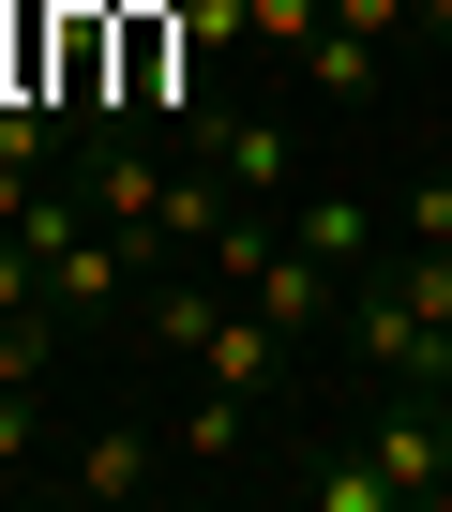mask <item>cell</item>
Segmentation results:
<instances>
[{"mask_svg": "<svg viewBox=\"0 0 452 512\" xmlns=\"http://www.w3.org/2000/svg\"><path fill=\"white\" fill-rule=\"evenodd\" d=\"M302 256H332V272L362 287V272H377L392 241H377V211H362V196H302Z\"/></svg>", "mask_w": 452, "mask_h": 512, "instance_id": "3957f363", "label": "cell"}, {"mask_svg": "<svg viewBox=\"0 0 452 512\" xmlns=\"http://www.w3.org/2000/svg\"><path fill=\"white\" fill-rule=\"evenodd\" d=\"M166 467H181V452H166V437H151V422H91V437H76V467H61V482H76V497H151V482H166Z\"/></svg>", "mask_w": 452, "mask_h": 512, "instance_id": "6da1fadb", "label": "cell"}, {"mask_svg": "<svg viewBox=\"0 0 452 512\" xmlns=\"http://www.w3.org/2000/svg\"><path fill=\"white\" fill-rule=\"evenodd\" d=\"M257 407H272V392H226V377H196V392H181V422H166V452H181V467H226V452L257 437Z\"/></svg>", "mask_w": 452, "mask_h": 512, "instance_id": "7a4b0ae2", "label": "cell"}, {"mask_svg": "<svg viewBox=\"0 0 452 512\" xmlns=\"http://www.w3.org/2000/svg\"><path fill=\"white\" fill-rule=\"evenodd\" d=\"M317 512H407V497H392L377 452H332V467H317Z\"/></svg>", "mask_w": 452, "mask_h": 512, "instance_id": "8992f818", "label": "cell"}, {"mask_svg": "<svg viewBox=\"0 0 452 512\" xmlns=\"http://www.w3.org/2000/svg\"><path fill=\"white\" fill-rule=\"evenodd\" d=\"M242 31H257V61H302L332 31V0H242Z\"/></svg>", "mask_w": 452, "mask_h": 512, "instance_id": "5b68a950", "label": "cell"}, {"mask_svg": "<svg viewBox=\"0 0 452 512\" xmlns=\"http://www.w3.org/2000/svg\"><path fill=\"white\" fill-rule=\"evenodd\" d=\"M181 46H196V76H211L226 46H257V31H242V0H181Z\"/></svg>", "mask_w": 452, "mask_h": 512, "instance_id": "52a82bcc", "label": "cell"}, {"mask_svg": "<svg viewBox=\"0 0 452 512\" xmlns=\"http://www.w3.org/2000/svg\"><path fill=\"white\" fill-rule=\"evenodd\" d=\"M392 241H452V181H407V211H392Z\"/></svg>", "mask_w": 452, "mask_h": 512, "instance_id": "ba28073f", "label": "cell"}, {"mask_svg": "<svg viewBox=\"0 0 452 512\" xmlns=\"http://www.w3.org/2000/svg\"><path fill=\"white\" fill-rule=\"evenodd\" d=\"M377 61H392V46H377V31H347V16H332V31H317V46H302V61H287V76H302V91H332V106H347V91H377Z\"/></svg>", "mask_w": 452, "mask_h": 512, "instance_id": "277c9868", "label": "cell"}]
</instances>
